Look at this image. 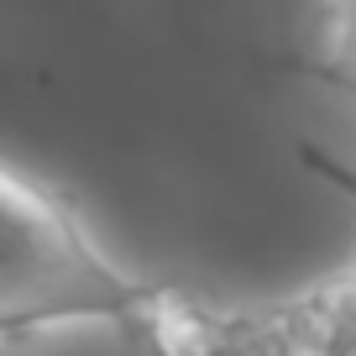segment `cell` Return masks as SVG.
I'll return each instance as SVG.
<instances>
[{
  "mask_svg": "<svg viewBox=\"0 0 356 356\" xmlns=\"http://www.w3.org/2000/svg\"><path fill=\"white\" fill-rule=\"evenodd\" d=\"M320 68L325 79L356 95V0H325L320 6Z\"/></svg>",
  "mask_w": 356,
  "mask_h": 356,
  "instance_id": "7a4b0ae2",
  "label": "cell"
},
{
  "mask_svg": "<svg viewBox=\"0 0 356 356\" xmlns=\"http://www.w3.org/2000/svg\"><path fill=\"white\" fill-rule=\"evenodd\" d=\"M157 293L163 283L111 262L47 184L0 163V341H26L74 320L136 330Z\"/></svg>",
  "mask_w": 356,
  "mask_h": 356,
  "instance_id": "6da1fadb",
  "label": "cell"
}]
</instances>
